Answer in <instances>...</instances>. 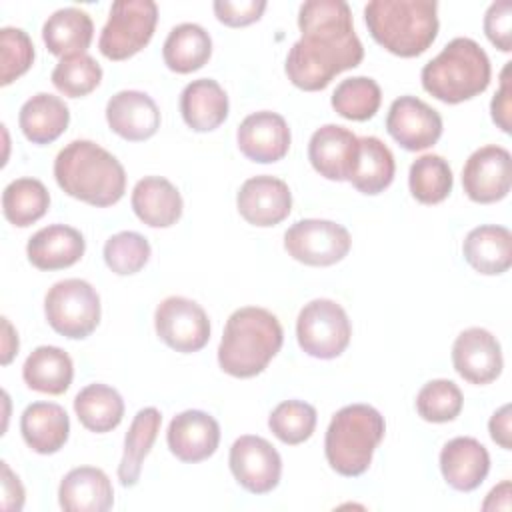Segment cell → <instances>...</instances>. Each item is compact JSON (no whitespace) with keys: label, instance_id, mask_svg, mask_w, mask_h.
I'll return each instance as SVG.
<instances>
[{"label":"cell","instance_id":"1","mask_svg":"<svg viewBox=\"0 0 512 512\" xmlns=\"http://www.w3.org/2000/svg\"><path fill=\"white\" fill-rule=\"evenodd\" d=\"M302 38L286 56L288 80L306 92L326 88L344 70L364 58L362 42L352 24V10L344 0H308L300 6Z\"/></svg>","mask_w":512,"mask_h":512},{"label":"cell","instance_id":"2","mask_svg":"<svg viewBox=\"0 0 512 512\" xmlns=\"http://www.w3.org/2000/svg\"><path fill=\"white\" fill-rule=\"evenodd\" d=\"M54 178L72 198L106 208L126 192L124 166L92 140H74L54 160Z\"/></svg>","mask_w":512,"mask_h":512},{"label":"cell","instance_id":"3","mask_svg":"<svg viewBox=\"0 0 512 512\" xmlns=\"http://www.w3.org/2000/svg\"><path fill=\"white\" fill-rule=\"evenodd\" d=\"M282 340V324L270 310L258 306L238 308L226 320L218 346V364L234 378H252L280 352Z\"/></svg>","mask_w":512,"mask_h":512},{"label":"cell","instance_id":"4","mask_svg":"<svg viewBox=\"0 0 512 512\" xmlns=\"http://www.w3.org/2000/svg\"><path fill=\"white\" fill-rule=\"evenodd\" d=\"M370 36L400 58L426 52L438 34V4L434 0H372L364 6Z\"/></svg>","mask_w":512,"mask_h":512},{"label":"cell","instance_id":"5","mask_svg":"<svg viewBox=\"0 0 512 512\" xmlns=\"http://www.w3.org/2000/svg\"><path fill=\"white\" fill-rule=\"evenodd\" d=\"M488 54L472 38H454L422 68V88L440 102L460 104L482 94L490 84Z\"/></svg>","mask_w":512,"mask_h":512},{"label":"cell","instance_id":"6","mask_svg":"<svg viewBox=\"0 0 512 512\" xmlns=\"http://www.w3.org/2000/svg\"><path fill=\"white\" fill-rule=\"evenodd\" d=\"M386 432L384 416L370 404L340 408L326 430L324 454L340 476H360L368 470L376 446Z\"/></svg>","mask_w":512,"mask_h":512},{"label":"cell","instance_id":"7","mask_svg":"<svg viewBox=\"0 0 512 512\" xmlns=\"http://www.w3.org/2000/svg\"><path fill=\"white\" fill-rule=\"evenodd\" d=\"M44 314L54 332L82 340L100 322V296L86 280L66 278L46 292Z\"/></svg>","mask_w":512,"mask_h":512},{"label":"cell","instance_id":"8","mask_svg":"<svg viewBox=\"0 0 512 512\" xmlns=\"http://www.w3.org/2000/svg\"><path fill=\"white\" fill-rule=\"evenodd\" d=\"M158 6L152 0H118L102 28L98 48L108 60H128L154 36Z\"/></svg>","mask_w":512,"mask_h":512},{"label":"cell","instance_id":"9","mask_svg":"<svg viewBox=\"0 0 512 512\" xmlns=\"http://www.w3.org/2000/svg\"><path fill=\"white\" fill-rule=\"evenodd\" d=\"M352 336L346 310L328 298H316L304 304L296 320V338L300 348L314 358L332 360L340 356Z\"/></svg>","mask_w":512,"mask_h":512},{"label":"cell","instance_id":"10","mask_svg":"<svg viewBox=\"0 0 512 512\" xmlns=\"http://www.w3.org/2000/svg\"><path fill=\"white\" fill-rule=\"evenodd\" d=\"M350 246V232L332 220H298L284 234L288 256L306 266H332L350 252Z\"/></svg>","mask_w":512,"mask_h":512},{"label":"cell","instance_id":"11","mask_svg":"<svg viewBox=\"0 0 512 512\" xmlns=\"http://www.w3.org/2000/svg\"><path fill=\"white\" fill-rule=\"evenodd\" d=\"M154 328L166 346L182 354L198 352L210 340L208 314L198 302L184 296H168L156 306Z\"/></svg>","mask_w":512,"mask_h":512},{"label":"cell","instance_id":"12","mask_svg":"<svg viewBox=\"0 0 512 512\" xmlns=\"http://www.w3.org/2000/svg\"><path fill=\"white\" fill-rule=\"evenodd\" d=\"M228 464L236 482L252 494H268L280 482L282 458L262 436L246 434L234 440Z\"/></svg>","mask_w":512,"mask_h":512},{"label":"cell","instance_id":"13","mask_svg":"<svg viewBox=\"0 0 512 512\" xmlns=\"http://www.w3.org/2000/svg\"><path fill=\"white\" fill-rule=\"evenodd\" d=\"M512 186V158L502 146L488 144L474 150L462 168V188L472 202L492 204L508 196Z\"/></svg>","mask_w":512,"mask_h":512},{"label":"cell","instance_id":"14","mask_svg":"<svg viewBox=\"0 0 512 512\" xmlns=\"http://www.w3.org/2000/svg\"><path fill=\"white\" fill-rule=\"evenodd\" d=\"M388 134L410 152L426 150L442 136V116L416 96H400L386 116Z\"/></svg>","mask_w":512,"mask_h":512},{"label":"cell","instance_id":"15","mask_svg":"<svg viewBox=\"0 0 512 512\" xmlns=\"http://www.w3.org/2000/svg\"><path fill=\"white\" fill-rule=\"evenodd\" d=\"M454 370L470 384L494 382L504 366L500 342L486 328L462 330L452 346Z\"/></svg>","mask_w":512,"mask_h":512},{"label":"cell","instance_id":"16","mask_svg":"<svg viewBox=\"0 0 512 512\" xmlns=\"http://www.w3.org/2000/svg\"><path fill=\"white\" fill-rule=\"evenodd\" d=\"M240 216L254 226H276L288 218L292 210V192L288 184L276 176L248 178L236 196Z\"/></svg>","mask_w":512,"mask_h":512},{"label":"cell","instance_id":"17","mask_svg":"<svg viewBox=\"0 0 512 512\" xmlns=\"http://www.w3.org/2000/svg\"><path fill=\"white\" fill-rule=\"evenodd\" d=\"M290 128L286 120L270 110H260L248 114L236 132V142L240 152L258 164L278 162L288 154L290 148Z\"/></svg>","mask_w":512,"mask_h":512},{"label":"cell","instance_id":"18","mask_svg":"<svg viewBox=\"0 0 512 512\" xmlns=\"http://www.w3.org/2000/svg\"><path fill=\"white\" fill-rule=\"evenodd\" d=\"M358 156V136L338 124L320 126L308 142L312 168L328 180H348Z\"/></svg>","mask_w":512,"mask_h":512},{"label":"cell","instance_id":"19","mask_svg":"<svg viewBox=\"0 0 512 512\" xmlns=\"http://www.w3.org/2000/svg\"><path fill=\"white\" fill-rule=\"evenodd\" d=\"M170 452L188 464L210 458L220 444V426L202 410H184L172 418L166 432Z\"/></svg>","mask_w":512,"mask_h":512},{"label":"cell","instance_id":"20","mask_svg":"<svg viewBox=\"0 0 512 512\" xmlns=\"http://www.w3.org/2000/svg\"><path fill=\"white\" fill-rule=\"evenodd\" d=\"M106 120L110 130L120 138L142 142L158 132L160 110L146 92L122 90L108 100Z\"/></svg>","mask_w":512,"mask_h":512},{"label":"cell","instance_id":"21","mask_svg":"<svg viewBox=\"0 0 512 512\" xmlns=\"http://www.w3.org/2000/svg\"><path fill=\"white\" fill-rule=\"evenodd\" d=\"M440 472L454 490L472 492L490 472V454L476 438H452L440 452Z\"/></svg>","mask_w":512,"mask_h":512},{"label":"cell","instance_id":"22","mask_svg":"<svg viewBox=\"0 0 512 512\" xmlns=\"http://www.w3.org/2000/svg\"><path fill=\"white\" fill-rule=\"evenodd\" d=\"M58 502L66 512H106L114 504V488L100 468L78 466L62 478Z\"/></svg>","mask_w":512,"mask_h":512},{"label":"cell","instance_id":"23","mask_svg":"<svg viewBox=\"0 0 512 512\" xmlns=\"http://www.w3.org/2000/svg\"><path fill=\"white\" fill-rule=\"evenodd\" d=\"M86 250L84 236L66 224L40 228L26 244V254L38 270H62L76 264Z\"/></svg>","mask_w":512,"mask_h":512},{"label":"cell","instance_id":"24","mask_svg":"<svg viewBox=\"0 0 512 512\" xmlns=\"http://www.w3.org/2000/svg\"><path fill=\"white\" fill-rule=\"evenodd\" d=\"M134 214L152 228H168L182 216V196L178 188L162 176H144L132 190Z\"/></svg>","mask_w":512,"mask_h":512},{"label":"cell","instance_id":"25","mask_svg":"<svg viewBox=\"0 0 512 512\" xmlns=\"http://www.w3.org/2000/svg\"><path fill=\"white\" fill-rule=\"evenodd\" d=\"M24 442L38 454L58 452L70 434L66 410L54 402H32L20 416Z\"/></svg>","mask_w":512,"mask_h":512},{"label":"cell","instance_id":"26","mask_svg":"<svg viewBox=\"0 0 512 512\" xmlns=\"http://www.w3.org/2000/svg\"><path fill=\"white\" fill-rule=\"evenodd\" d=\"M462 254L480 274H504L512 264V234L506 226L496 224L472 228L464 238Z\"/></svg>","mask_w":512,"mask_h":512},{"label":"cell","instance_id":"27","mask_svg":"<svg viewBox=\"0 0 512 512\" xmlns=\"http://www.w3.org/2000/svg\"><path fill=\"white\" fill-rule=\"evenodd\" d=\"M180 112L192 130L210 132L226 120L228 96L216 80L198 78L184 86L180 94Z\"/></svg>","mask_w":512,"mask_h":512},{"label":"cell","instance_id":"28","mask_svg":"<svg viewBox=\"0 0 512 512\" xmlns=\"http://www.w3.org/2000/svg\"><path fill=\"white\" fill-rule=\"evenodd\" d=\"M94 36L92 18L74 6L60 8L42 26V40L46 48L60 58L86 54Z\"/></svg>","mask_w":512,"mask_h":512},{"label":"cell","instance_id":"29","mask_svg":"<svg viewBox=\"0 0 512 512\" xmlns=\"http://www.w3.org/2000/svg\"><path fill=\"white\" fill-rule=\"evenodd\" d=\"M70 122V110L62 98L40 92L28 98L18 114L22 134L32 144H50L64 134Z\"/></svg>","mask_w":512,"mask_h":512},{"label":"cell","instance_id":"30","mask_svg":"<svg viewBox=\"0 0 512 512\" xmlns=\"http://www.w3.org/2000/svg\"><path fill=\"white\" fill-rule=\"evenodd\" d=\"M72 376V358L58 346H38L22 366L26 386L50 396L64 394L72 384Z\"/></svg>","mask_w":512,"mask_h":512},{"label":"cell","instance_id":"31","mask_svg":"<svg viewBox=\"0 0 512 512\" xmlns=\"http://www.w3.org/2000/svg\"><path fill=\"white\" fill-rule=\"evenodd\" d=\"M394 156L376 136L358 138V156L348 182L362 194H380L394 180Z\"/></svg>","mask_w":512,"mask_h":512},{"label":"cell","instance_id":"32","mask_svg":"<svg viewBox=\"0 0 512 512\" xmlns=\"http://www.w3.org/2000/svg\"><path fill=\"white\" fill-rule=\"evenodd\" d=\"M212 54L210 34L192 22L178 24L170 30L162 46L164 64L178 74H190L200 70Z\"/></svg>","mask_w":512,"mask_h":512},{"label":"cell","instance_id":"33","mask_svg":"<svg viewBox=\"0 0 512 512\" xmlns=\"http://www.w3.org/2000/svg\"><path fill=\"white\" fill-rule=\"evenodd\" d=\"M160 424H162V414L154 406L142 408L134 416L124 438V454L118 466V480L122 486L130 488L138 484L142 462L156 442Z\"/></svg>","mask_w":512,"mask_h":512},{"label":"cell","instance_id":"34","mask_svg":"<svg viewBox=\"0 0 512 512\" xmlns=\"http://www.w3.org/2000/svg\"><path fill=\"white\" fill-rule=\"evenodd\" d=\"M74 412L86 430L104 434L122 422L124 400L112 386L96 382L76 394Z\"/></svg>","mask_w":512,"mask_h":512},{"label":"cell","instance_id":"35","mask_svg":"<svg viewBox=\"0 0 512 512\" xmlns=\"http://www.w3.org/2000/svg\"><path fill=\"white\" fill-rule=\"evenodd\" d=\"M48 208L50 194L36 178H16L2 192L4 218L18 228H26L40 220Z\"/></svg>","mask_w":512,"mask_h":512},{"label":"cell","instance_id":"36","mask_svg":"<svg viewBox=\"0 0 512 512\" xmlns=\"http://www.w3.org/2000/svg\"><path fill=\"white\" fill-rule=\"evenodd\" d=\"M452 184V168L438 154H424L410 166L408 186L412 196L422 204H438L446 200L452 192Z\"/></svg>","mask_w":512,"mask_h":512},{"label":"cell","instance_id":"37","mask_svg":"<svg viewBox=\"0 0 512 512\" xmlns=\"http://www.w3.org/2000/svg\"><path fill=\"white\" fill-rule=\"evenodd\" d=\"M382 102V90L374 78L354 76L342 80L332 92V108L346 120H370Z\"/></svg>","mask_w":512,"mask_h":512},{"label":"cell","instance_id":"38","mask_svg":"<svg viewBox=\"0 0 512 512\" xmlns=\"http://www.w3.org/2000/svg\"><path fill=\"white\" fill-rule=\"evenodd\" d=\"M102 80V68L90 54L62 58L52 70V84L68 98H82L96 90Z\"/></svg>","mask_w":512,"mask_h":512},{"label":"cell","instance_id":"39","mask_svg":"<svg viewBox=\"0 0 512 512\" xmlns=\"http://www.w3.org/2000/svg\"><path fill=\"white\" fill-rule=\"evenodd\" d=\"M268 426L280 442L296 446L312 436L316 428V410L302 400H284L272 410Z\"/></svg>","mask_w":512,"mask_h":512},{"label":"cell","instance_id":"40","mask_svg":"<svg viewBox=\"0 0 512 512\" xmlns=\"http://www.w3.org/2000/svg\"><path fill=\"white\" fill-rule=\"evenodd\" d=\"M462 404H464V398L458 384L446 378L430 380L420 388L416 396V410L420 418L436 424L454 420L460 414Z\"/></svg>","mask_w":512,"mask_h":512},{"label":"cell","instance_id":"41","mask_svg":"<svg viewBox=\"0 0 512 512\" xmlns=\"http://www.w3.org/2000/svg\"><path fill=\"white\" fill-rule=\"evenodd\" d=\"M150 252V244L142 234L124 230L106 240L104 262L114 274L128 276L140 272L148 264Z\"/></svg>","mask_w":512,"mask_h":512},{"label":"cell","instance_id":"42","mask_svg":"<svg viewBox=\"0 0 512 512\" xmlns=\"http://www.w3.org/2000/svg\"><path fill=\"white\" fill-rule=\"evenodd\" d=\"M0 58L2 72L0 84L8 86L16 78H20L34 62V44L30 36L22 28L6 26L0 30Z\"/></svg>","mask_w":512,"mask_h":512},{"label":"cell","instance_id":"43","mask_svg":"<svg viewBox=\"0 0 512 512\" xmlns=\"http://www.w3.org/2000/svg\"><path fill=\"white\" fill-rule=\"evenodd\" d=\"M484 34L502 52L512 50V2L498 0L488 6L484 16Z\"/></svg>","mask_w":512,"mask_h":512},{"label":"cell","instance_id":"44","mask_svg":"<svg viewBox=\"0 0 512 512\" xmlns=\"http://www.w3.org/2000/svg\"><path fill=\"white\" fill-rule=\"evenodd\" d=\"M216 18L232 28H240V26H248L256 20H260L262 12L266 10V2L264 0H216L212 4Z\"/></svg>","mask_w":512,"mask_h":512},{"label":"cell","instance_id":"45","mask_svg":"<svg viewBox=\"0 0 512 512\" xmlns=\"http://www.w3.org/2000/svg\"><path fill=\"white\" fill-rule=\"evenodd\" d=\"M510 72H512V62H506L502 72H500V88H498V92L494 94V98L490 102L492 120L506 134H510V130H512V122H510V112H512V78H510Z\"/></svg>","mask_w":512,"mask_h":512},{"label":"cell","instance_id":"46","mask_svg":"<svg viewBox=\"0 0 512 512\" xmlns=\"http://www.w3.org/2000/svg\"><path fill=\"white\" fill-rule=\"evenodd\" d=\"M24 506V488L18 476L2 462V508L4 510H20Z\"/></svg>","mask_w":512,"mask_h":512},{"label":"cell","instance_id":"47","mask_svg":"<svg viewBox=\"0 0 512 512\" xmlns=\"http://www.w3.org/2000/svg\"><path fill=\"white\" fill-rule=\"evenodd\" d=\"M488 430H490V438L504 450L512 448V428H510V404H504L502 408H498L490 422H488Z\"/></svg>","mask_w":512,"mask_h":512},{"label":"cell","instance_id":"48","mask_svg":"<svg viewBox=\"0 0 512 512\" xmlns=\"http://www.w3.org/2000/svg\"><path fill=\"white\" fill-rule=\"evenodd\" d=\"M510 480L500 482L482 502V510H510Z\"/></svg>","mask_w":512,"mask_h":512},{"label":"cell","instance_id":"49","mask_svg":"<svg viewBox=\"0 0 512 512\" xmlns=\"http://www.w3.org/2000/svg\"><path fill=\"white\" fill-rule=\"evenodd\" d=\"M2 326H4V342H2V364H8L12 360V356L18 352V336L14 332V328L10 326L8 318H2Z\"/></svg>","mask_w":512,"mask_h":512}]
</instances>
